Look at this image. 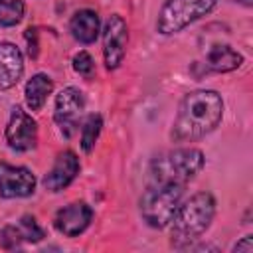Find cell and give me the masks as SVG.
Masks as SVG:
<instances>
[{"label": "cell", "instance_id": "1", "mask_svg": "<svg viewBox=\"0 0 253 253\" xmlns=\"http://www.w3.org/2000/svg\"><path fill=\"white\" fill-rule=\"evenodd\" d=\"M223 101L217 91L198 89L188 93L180 107L172 126V138L176 142H194L204 138L221 123Z\"/></svg>", "mask_w": 253, "mask_h": 253}, {"label": "cell", "instance_id": "2", "mask_svg": "<svg viewBox=\"0 0 253 253\" xmlns=\"http://www.w3.org/2000/svg\"><path fill=\"white\" fill-rule=\"evenodd\" d=\"M215 215V200L210 192H198L190 200L178 206L172 217V245L182 249L192 245L211 223Z\"/></svg>", "mask_w": 253, "mask_h": 253}, {"label": "cell", "instance_id": "3", "mask_svg": "<svg viewBox=\"0 0 253 253\" xmlns=\"http://www.w3.org/2000/svg\"><path fill=\"white\" fill-rule=\"evenodd\" d=\"M184 184H176V182H154L148 184L146 192L140 198V215L142 219L154 227V229H162L166 227L184 194Z\"/></svg>", "mask_w": 253, "mask_h": 253}, {"label": "cell", "instance_id": "4", "mask_svg": "<svg viewBox=\"0 0 253 253\" xmlns=\"http://www.w3.org/2000/svg\"><path fill=\"white\" fill-rule=\"evenodd\" d=\"M204 152L198 148H176L152 162L150 168V184L154 182H176L188 184L196 174L204 168Z\"/></svg>", "mask_w": 253, "mask_h": 253}, {"label": "cell", "instance_id": "5", "mask_svg": "<svg viewBox=\"0 0 253 253\" xmlns=\"http://www.w3.org/2000/svg\"><path fill=\"white\" fill-rule=\"evenodd\" d=\"M215 0H166L160 8L156 30L162 36L176 34L211 12Z\"/></svg>", "mask_w": 253, "mask_h": 253}, {"label": "cell", "instance_id": "6", "mask_svg": "<svg viewBox=\"0 0 253 253\" xmlns=\"http://www.w3.org/2000/svg\"><path fill=\"white\" fill-rule=\"evenodd\" d=\"M126 42H128L126 22L119 14L109 16L103 28V59L107 69H117L123 63Z\"/></svg>", "mask_w": 253, "mask_h": 253}, {"label": "cell", "instance_id": "7", "mask_svg": "<svg viewBox=\"0 0 253 253\" xmlns=\"http://www.w3.org/2000/svg\"><path fill=\"white\" fill-rule=\"evenodd\" d=\"M6 142L16 152H28L36 148L38 142V125L22 107H12L8 125H6Z\"/></svg>", "mask_w": 253, "mask_h": 253}, {"label": "cell", "instance_id": "8", "mask_svg": "<svg viewBox=\"0 0 253 253\" xmlns=\"http://www.w3.org/2000/svg\"><path fill=\"white\" fill-rule=\"evenodd\" d=\"M85 109V95L77 87H65L55 97V111L53 119L59 125L61 132L69 138L79 125V119Z\"/></svg>", "mask_w": 253, "mask_h": 253}, {"label": "cell", "instance_id": "9", "mask_svg": "<svg viewBox=\"0 0 253 253\" xmlns=\"http://www.w3.org/2000/svg\"><path fill=\"white\" fill-rule=\"evenodd\" d=\"M36 190V176L24 166L0 162V196L2 198H26Z\"/></svg>", "mask_w": 253, "mask_h": 253}, {"label": "cell", "instance_id": "10", "mask_svg": "<svg viewBox=\"0 0 253 253\" xmlns=\"http://www.w3.org/2000/svg\"><path fill=\"white\" fill-rule=\"evenodd\" d=\"M93 217V210L85 204V202H73L65 208H61L55 213L53 225L55 229L65 235V237H77L79 233H83Z\"/></svg>", "mask_w": 253, "mask_h": 253}, {"label": "cell", "instance_id": "11", "mask_svg": "<svg viewBox=\"0 0 253 253\" xmlns=\"http://www.w3.org/2000/svg\"><path fill=\"white\" fill-rule=\"evenodd\" d=\"M79 174V158L73 150H63L57 154L51 170L43 176V188L47 192H59L67 188Z\"/></svg>", "mask_w": 253, "mask_h": 253}, {"label": "cell", "instance_id": "12", "mask_svg": "<svg viewBox=\"0 0 253 253\" xmlns=\"http://www.w3.org/2000/svg\"><path fill=\"white\" fill-rule=\"evenodd\" d=\"M24 73V57L18 45L0 42V91L14 87Z\"/></svg>", "mask_w": 253, "mask_h": 253}, {"label": "cell", "instance_id": "13", "mask_svg": "<svg viewBox=\"0 0 253 253\" xmlns=\"http://www.w3.org/2000/svg\"><path fill=\"white\" fill-rule=\"evenodd\" d=\"M243 63V55L239 51H235L231 45L227 43H213L208 47L206 57H204V65L208 71H217V73H225V71H233Z\"/></svg>", "mask_w": 253, "mask_h": 253}, {"label": "cell", "instance_id": "14", "mask_svg": "<svg viewBox=\"0 0 253 253\" xmlns=\"http://www.w3.org/2000/svg\"><path fill=\"white\" fill-rule=\"evenodd\" d=\"M69 32L79 43H93L99 36V16L95 10H77L69 22Z\"/></svg>", "mask_w": 253, "mask_h": 253}, {"label": "cell", "instance_id": "15", "mask_svg": "<svg viewBox=\"0 0 253 253\" xmlns=\"http://www.w3.org/2000/svg\"><path fill=\"white\" fill-rule=\"evenodd\" d=\"M53 91V81L45 73H36L32 79H28L24 95H26V105L30 111H40L47 99V95Z\"/></svg>", "mask_w": 253, "mask_h": 253}, {"label": "cell", "instance_id": "16", "mask_svg": "<svg viewBox=\"0 0 253 253\" xmlns=\"http://www.w3.org/2000/svg\"><path fill=\"white\" fill-rule=\"evenodd\" d=\"M101 126H103V119L101 115H89L81 126V148L83 152H91L97 138H99V132H101Z\"/></svg>", "mask_w": 253, "mask_h": 253}, {"label": "cell", "instance_id": "17", "mask_svg": "<svg viewBox=\"0 0 253 253\" xmlns=\"http://www.w3.org/2000/svg\"><path fill=\"white\" fill-rule=\"evenodd\" d=\"M24 18V2L22 0H0V26L12 28L20 24Z\"/></svg>", "mask_w": 253, "mask_h": 253}, {"label": "cell", "instance_id": "18", "mask_svg": "<svg viewBox=\"0 0 253 253\" xmlns=\"http://www.w3.org/2000/svg\"><path fill=\"white\" fill-rule=\"evenodd\" d=\"M18 227H20V231H22V235H24V241H26V243H38V241H42V239H43V229L38 225L36 217H34V215H30V213H26V215H22V217H20Z\"/></svg>", "mask_w": 253, "mask_h": 253}, {"label": "cell", "instance_id": "19", "mask_svg": "<svg viewBox=\"0 0 253 253\" xmlns=\"http://www.w3.org/2000/svg\"><path fill=\"white\" fill-rule=\"evenodd\" d=\"M24 235L18 225H6L0 229V247L2 249H20L24 245Z\"/></svg>", "mask_w": 253, "mask_h": 253}, {"label": "cell", "instance_id": "20", "mask_svg": "<svg viewBox=\"0 0 253 253\" xmlns=\"http://www.w3.org/2000/svg\"><path fill=\"white\" fill-rule=\"evenodd\" d=\"M73 69H75L81 77L91 79L93 73H95V61H93V57H91L87 51H79V53L73 57Z\"/></svg>", "mask_w": 253, "mask_h": 253}, {"label": "cell", "instance_id": "21", "mask_svg": "<svg viewBox=\"0 0 253 253\" xmlns=\"http://www.w3.org/2000/svg\"><path fill=\"white\" fill-rule=\"evenodd\" d=\"M26 42H28V53L30 57H38V32L36 28H28L26 30Z\"/></svg>", "mask_w": 253, "mask_h": 253}, {"label": "cell", "instance_id": "22", "mask_svg": "<svg viewBox=\"0 0 253 253\" xmlns=\"http://www.w3.org/2000/svg\"><path fill=\"white\" fill-rule=\"evenodd\" d=\"M233 251H235V253H239V251L251 253V251H253V237H251V235H245L241 241H237V243L233 245Z\"/></svg>", "mask_w": 253, "mask_h": 253}, {"label": "cell", "instance_id": "23", "mask_svg": "<svg viewBox=\"0 0 253 253\" xmlns=\"http://www.w3.org/2000/svg\"><path fill=\"white\" fill-rule=\"evenodd\" d=\"M233 2H239V4H243V6H251V0H233Z\"/></svg>", "mask_w": 253, "mask_h": 253}]
</instances>
